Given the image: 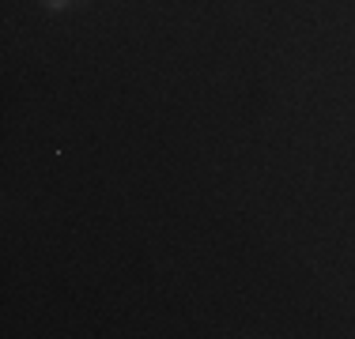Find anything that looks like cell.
<instances>
[{
	"label": "cell",
	"instance_id": "6da1fadb",
	"mask_svg": "<svg viewBox=\"0 0 355 339\" xmlns=\"http://www.w3.org/2000/svg\"><path fill=\"white\" fill-rule=\"evenodd\" d=\"M64 4H69V0H46V8H53V12H61Z\"/></svg>",
	"mask_w": 355,
	"mask_h": 339
}]
</instances>
